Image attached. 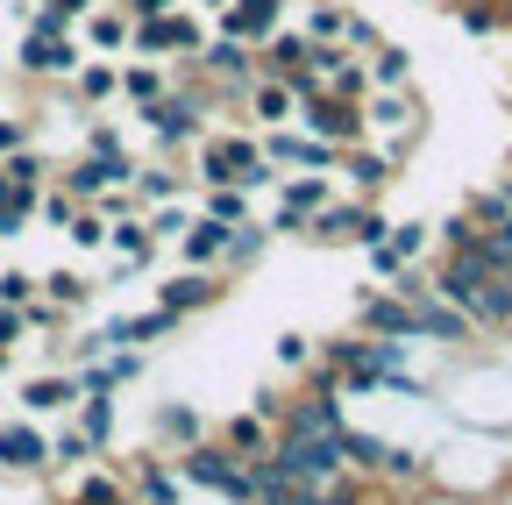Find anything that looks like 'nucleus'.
Here are the masks:
<instances>
[{
	"label": "nucleus",
	"mask_w": 512,
	"mask_h": 505,
	"mask_svg": "<svg viewBox=\"0 0 512 505\" xmlns=\"http://www.w3.org/2000/svg\"><path fill=\"white\" fill-rule=\"evenodd\" d=\"M342 22H349V8H335V0H313V15H306V43H342Z\"/></svg>",
	"instance_id": "33"
},
{
	"label": "nucleus",
	"mask_w": 512,
	"mask_h": 505,
	"mask_svg": "<svg viewBox=\"0 0 512 505\" xmlns=\"http://www.w3.org/2000/svg\"><path fill=\"white\" fill-rule=\"evenodd\" d=\"M349 328L370 335V342H392V335H413V313H406V299H392L384 285H370V292H356V306H349Z\"/></svg>",
	"instance_id": "12"
},
{
	"label": "nucleus",
	"mask_w": 512,
	"mask_h": 505,
	"mask_svg": "<svg viewBox=\"0 0 512 505\" xmlns=\"http://www.w3.org/2000/svg\"><path fill=\"white\" fill-rule=\"evenodd\" d=\"M207 221H249V193H242V185H207Z\"/></svg>",
	"instance_id": "35"
},
{
	"label": "nucleus",
	"mask_w": 512,
	"mask_h": 505,
	"mask_svg": "<svg viewBox=\"0 0 512 505\" xmlns=\"http://www.w3.org/2000/svg\"><path fill=\"white\" fill-rule=\"evenodd\" d=\"M86 157H128L121 121H93V129H86Z\"/></svg>",
	"instance_id": "42"
},
{
	"label": "nucleus",
	"mask_w": 512,
	"mask_h": 505,
	"mask_svg": "<svg viewBox=\"0 0 512 505\" xmlns=\"http://www.w3.org/2000/svg\"><path fill=\"white\" fill-rule=\"evenodd\" d=\"M221 299H228V278H221V271H185V264H178V271L157 285V306L178 313V321H192V313H207V306H221Z\"/></svg>",
	"instance_id": "11"
},
{
	"label": "nucleus",
	"mask_w": 512,
	"mask_h": 505,
	"mask_svg": "<svg viewBox=\"0 0 512 505\" xmlns=\"http://www.w3.org/2000/svg\"><path fill=\"white\" fill-rule=\"evenodd\" d=\"M114 79H121L114 57H79V72L64 79V93H72L79 107H107V100H114Z\"/></svg>",
	"instance_id": "27"
},
{
	"label": "nucleus",
	"mask_w": 512,
	"mask_h": 505,
	"mask_svg": "<svg viewBox=\"0 0 512 505\" xmlns=\"http://www.w3.org/2000/svg\"><path fill=\"white\" fill-rule=\"evenodd\" d=\"M242 114L256 121V129H292V114H299V100L278 86V79H256L249 93H242Z\"/></svg>",
	"instance_id": "26"
},
{
	"label": "nucleus",
	"mask_w": 512,
	"mask_h": 505,
	"mask_svg": "<svg viewBox=\"0 0 512 505\" xmlns=\"http://www.w3.org/2000/svg\"><path fill=\"white\" fill-rule=\"evenodd\" d=\"M292 129H306V136H320V143L349 150V143H363V114H356V100H342V93H313V100H299Z\"/></svg>",
	"instance_id": "7"
},
{
	"label": "nucleus",
	"mask_w": 512,
	"mask_h": 505,
	"mask_svg": "<svg viewBox=\"0 0 512 505\" xmlns=\"http://www.w3.org/2000/svg\"><path fill=\"white\" fill-rule=\"evenodd\" d=\"M64 235H72V249H107V214L100 207H79Z\"/></svg>",
	"instance_id": "36"
},
{
	"label": "nucleus",
	"mask_w": 512,
	"mask_h": 505,
	"mask_svg": "<svg viewBox=\"0 0 512 505\" xmlns=\"http://www.w3.org/2000/svg\"><path fill=\"white\" fill-rule=\"evenodd\" d=\"M79 29H64V36H36L29 29V43H22V57H8V65L29 79V86H64V79H72L79 72Z\"/></svg>",
	"instance_id": "6"
},
{
	"label": "nucleus",
	"mask_w": 512,
	"mask_h": 505,
	"mask_svg": "<svg viewBox=\"0 0 512 505\" xmlns=\"http://www.w3.org/2000/svg\"><path fill=\"white\" fill-rule=\"evenodd\" d=\"M200 22L185 15V0L157 22H128V57H200Z\"/></svg>",
	"instance_id": "5"
},
{
	"label": "nucleus",
	"mask_w": 512,
	"mask_h": 505,
	"mask_svg": "<svg viewBox=\"0 0 512 505\" xmlns=\"http://www.w3.org/2000/svg\"><path fill=\"white\" fill-rule=\"evenodd\" d=\"M143 228H150V242H178V235L192 228V214H185V200H178V207L164 200V207H150V221H143Z\"/></svg>",
	"instance_id": "37"
},
{
	"label": "nucleus",
	"mask_w": 512,
	"mask_h": 505,
	"mask_svg": "<svg viewBox=\"0 0 512 505\" xmlns=\"http://www.w3.org/2000/svg\"><path fill=\"white\" fill-rule=\"evenodd\" d=\"M86 456H93V441H86V434H79L72 420H64V427L50 434V463H57V470H79Z\"/></svg>",
	"instance_id": "34"
},
{
	"label": "nucleus",
	"mask_w": 512,
	"mask_h": 505,
	"mask_svg": "<svg viewBox=\"0 0 512 505\" xmlns=\"http://www.w3.org/2000/svg\"><path fill=\"white\" fill-rule=\"evenodd\" d=\"M434 406H448V413H456L463 427H477V434H505L512 427V356L505 349L498 356L470 349L456 363V377L434 385Z\"/></svg>",
	"instance_id": "1"
},
{
	"label": "nucleus",
	"mask_w": 512,
	"mask_h": 505,
	"mask_svg": "<svg viewBox=\"0 0 512 505\" xmlns=\"http://www.w3.org/2000/svg\"><path fill=\"white\" fill-rule=\"evenodd\" d=\"M29 299H36V271L8 264V271H0V306H29Z\"/></svg>",
	"instance_id": "41"
},
{
	"label": "nucleus",
	"mask_w": 512,
	"mask_h": 505,
	"mask_svg": "<svg viewBox=\"0 0 512 505\" xmlns=\"http://www.w3.org/2000/svg\"><path fill=\"white\" fill-rule=\"evenodd\" d=\"M79 29H86V36H79L86 57H121V50H128V15H121V8H100V0H93V8L79 15Z\"/></svg>",
	"instance_id": "22"
},
{
	"label": "nucleus",
	"mask_w": 512,
	"mask_h": 505,
	"mask_svg": "<svg viewBox=\"0 0 512 505\" xmlns=\"http://www.w3.org/2000/svg\"><path fill=\"white\" fill-rule=\"evenodd\" d=\"M505 449H498V434H477V427H463L456 441H441V449L427 456V477H441L456 498H477L484 484H498L505 477Z\"/></svg>",
	"instance_id": "2"
},
{
	"label": "nucleus",
	"mask_w": 512,
	"mask_h": 505,
	"mask_svg": "<svg viewBox=\"0 0 512 505\" xmlns=\"http://www.w3.org/2000/svg\"><path fill=\"white\" fill-rule=\"evenodd\" d=\"M363 79H370V93L413 86V50H406V43H392V36H377V43L363 50Z\"/></svg>",
	"instance_id": "20"
},
{
	"label": "nucleus",
	"mask_w": 512,
	"mask_h": 505,
	"mask_svg": "<svg viewBox=\"0 0 512 505\" xmlns=\"http://www.w3.org/2000/svg\"><path fill=\"white\" fill-rule=\"evenodd\" d=\"M271 356H278V370H313V335L285 328V335L271 342Z\"/></svg>",
	"instance_id": "38"
},
{
	"label": "nucleus",
	"mask_w": 512,
	"mask_h": 505,
	"mask_svg": "<svg viewBox=\"0 0 512 505\" xmlns=\"http://www.w3.org/2000/svg\"><path fill=\"white\" fill-rule=\"evenodd\" d=\"M264 257H271V228H264V221H235L228 242H221V278L235 285V278H249Z\"/></svg>",
	"instance_id": "19"
},
{
	"label": "nucleus",
	"mask_w": 512,
	"mask_h": 505,
	"mask_svg": "<svg viewBox=\"0 0 512 505\" xmlns=\"http://www.w3.org/2000/svg\"><path fill=\"white\" fill-rule=\"evenodd\" d=\"M264 157L249 136H214V143H200V185H242V171Z\"/></svg>",
	"instance_id": "18"
},
{
	"label": "nucleus",
	"mask_w": 512,
	"mask_h": 505,
	"mask_svg": "<svg viewBox=\"0 0 512 505\" xmlns=\"http://www.w3.org/2000/svg\"><path fill=\"white\" fill-rule=\"evenodd\" d=\"M114 8L128 15V22H157V15H171L178 0H114Z\"/></svg>",
	"instance_id": "47"
},
{
	"label": "nucleus",
	"mask_w": 512,
	"mask_h": 505,
	"mask_svg": "<svg viewBox=\"0 0 512 505\" xmlns=\"http://www.w3.org/2000/svg\"><path fill=\"white\" fill-rule=\"evenodd\" d=\"M434 8H448V15H456V8H470V0H434Z\"/></svg>",
	"instance_id": "50"
},
{
	"label": "nucleus",
	"mask_w": 512,
	"mask_h": 505,
	"mask_svg": "<svg viewBox=\"0 0 512 505\" xmlns=\"http://www.w3.org/2000/svg\"><path fill=\"white\" fill-rule=\"evenodd\" d=\"M164 200H178V171L157 157V164H136V171H128V207H164Z\"/></svg>",
	"instance_id": "28"
},
{
	"label": "nucleus",
	"mask_w": 512,
	"mask_h": 505,
	"mask_svg": "<svg viewBox=\"0 0 512 505\" xmlns=\"http://www.w3.org/2000/svg\"><path fill=\"white\" fill-rule=\"evenodd\" d=\"M377 235H384V207L377 200H328V207H313V221H306V242H320V249H342V242L370 249Z\"/></svg>",
	"instance_id": "3"
},
{
	"label": "nucleus",
	"mask_w": 512,
	"mask_h": 505,
	"mask_svg": "<svg viewBox=\"0 0 512 505\" xmlns=\"http://www.w3.org/2000/svg\"><path fill=\"white\" fill-rule=\"evenodd\" d=\"M456 29H463V36H498L505 15L491 8V0H470V8H456Z\"/></svg>",
	"instance_id": "39"
},
{
	"label": "nucleus",
	"mask_w": 512,
	"mask_h": 505,
	"mask_svg": "<svg viewBox=\"0 0 512 505\" xmlns=\"http://www.w3.org/2000/svg\"><path fill=\"white\" fill-rule=\"evenodd\" d=\"M221 242H228V221L192 214V228L178 235V264H185V271H221Z\"/></svg>",
	"instance_id": "23"
},
{
	"label": "nucleus",
	"mask_w": 512,
	"mask_h": 505,
	"mask_svg": "<svg viewBox=\"0 0 512 505\" xmlns=\"http://www.w3.org/2000/svg\"><path fill=\"white\" fill-rule=\"evenodd\" d=\"M50 463V434L36 420H8L0 427V477H36Z\"/></svg>",
	"instance_id": "16"
},
{
	"label": "nucleus",
	"mask_w": 512,
	"mask_h": 505,
	"mask_svg": "<svg viewBox=\"0 0 512 505\" xmlns=\"http://www.w3.org/2000/svg\"><path fill=\"white\" fill-rule=\"evenodd\" d=\"M434 235H441V249H463V242H477L484 228H477V221L456 207V214H441V221H434Z\"/></svg>",
	"instance_id": "40"
},
{
	"label": "nucleus",
	"mask_w": 512,
	"mask_h": 505,
	"mask_svg": "<svg viewBox=\"0 0 512 505\" xmlns=\"http://www.w3.org/2000/svg\"><path fill=\"white\" fill-rule=\"evenodd\" d=\"M0 377H8V349H0Z\"/></svg>",
	"instance_id": "52"
},
{
	"label": "nucleus",
	"mask_w": 512,
	"mask_h": 505,
	"mask_svg": "<svg viewBox=\"0 0 512 505\" xmlns=\"http://www.w3.org/2000/svg\"><path fill=\"white\" fill-rule=\"evenodd\" d=\"M72 427L93 441V456H107V449H114V427H121V413H114V392H79V406H72Z\"/></svg>",
	"instance_id": "24"
},
{
	"label": "nucleus",
	"mask_w": 512,
	"mask_h": 505,
	"mask_svg": "<svg viewBox=\"0 0 512 505\" xmlns=\"http://www.w3.org/2000/svg\"><path fill=\"white\" fill-rule=\"evenodd\" d=\"M335 171L349 178V200H377V193H384V185H392V178H399V164H392V157H384L377 143H349V150H335Z\"/></svg>",
	"instance_id": "15"
},
{
	"label": "nucleus",
	"mask_w": 512,
	"mask_h": 505,
	"mask_svg": "<svg viewBox=\"0 0 512 505\" xmlns=\"http://www.w3.org/2000/svg\"><path fill=\"white\" fill-rule=\"evenodd\" d=\"M0 178H8V185H29V193H43V185L57 178V164L29 143V150H15V157H0Z\"/></svg>",
	"instance_id": "32"
},
{
	"label": "nucleus",
	"mask_w": 512,
	"mask_h": 505,
	"mask_svg": "<svg viewBox=\"0 0 512 505\" xmlns=\"http://www.w3.org/2000/svg\"><path fill=\"white\" fill-rule=\"evenodd\" d=\"M427 505H470V498H456V491H441V498H427Z\"/></svg>",
	"instance_id": "49"
},
{
	"label": "nucleus",
	"mask_w": 512,
	"mask_h": 505,
	"mask_svg": "<svg viewBox=\"0 0 512 505\" xmlns=\"http://www.w3.org/2000/svg\"><path fill=\"white\" fill-rule=\"evenodd\" d=\"M171 93V72H157V65H121V79H114V107L128 100V107H150V100H164Z\"/></svg>",
	"instance_id": "30"
},
{
	"label": "nucleus",
	"mask_w": 512,
	"mask_h": 505,
	"mask_svg": "<svg viewBox=\"0 0 512 505\" xmlns=\"http://www.w3.org/2000/svg\"><path fill=\"white\" fill-rule=\"evenodd\" d=\"M249 399H256V406H249L256 420H271V427H278V413H285V392H278V385H256Z\"/></svg>",
	"instance_id": "48"
},
{
	"label": "nucleus",
	"mask_w": 512,
	"mask_h": 505,
	"mask_svg": "<svg viewBox=\"0 0 512 505\" xmlns=\"http://www.w3.org/2000/svg\"><path fill=\"white\" fill-rule=\"evenodd\" d=\"M256 150H264V164H278V171H335V143H320L306 129H271Z\"/></svg>",
	"instance_id": "13"
},
{
	"label": "nucleus",
	"mask_w": 512,
	"mask_h": 505,
	"mask_svg": "<svg viewBox=\"0 0 512 505\" xmlns=\"http://www.w3.org/2000/svg\"><path fill=\"white\" fill-rule=\"evenodd\" d=\"M143 129L157 136V150H192V143H200L207 136V114L200 107H192V93H164V100H150L143 107Z\"/></svg>",
	"instance_id": "9"
},
{
	"label": "nucleus",
	"mask_w": 512,
	"mask_h": 505,
	"mask_svg": "<svg viewBox=\"0 0 512 505\" xmlns=\"http://www.w3.org/2000/svg\"><path fill=\"white\" fill-rule=\"evenodd\" d=\"M121 498H128L121 477H86V484H79V505H121Z\"/></svg>",
	"instance_id": "43"
},
{
	"label": "nucleus",
	"mask_w": 512,
	"mask_h": 505,
	"mask_svg": "<svg viewBox=\"0 0 512 505\" xmlns=\"http://www.w3.org/2000/svg\"><path fill=\"white\" fill-rule=\"evenodd\" d=\"M107 257H114V285H121V278H143V271L157 264V242H150L143 214H121V221H107Z\"/></svg>",
	"instance_id": "14"
},
{
	"label": "nucleus",
	"mask_w": 512,
	"mask_h": 505,
	"mask_svg": "<svg viewBox=\"0 0 512 505\" xmlns=\"http://www.w3.org/2000/svg\"><path fill=\"white\" fill-rule=\"evenodd\" d=\"M221 449H228L235 463L271 456V420H256V413H228V427H221Z\"/></svg>",
	"instance_id": "29"
},
{
	"label": "nucleus",
	"mask_w": 512,
	"mask_h": 505,
	"mask_svg": "<svg viewBox=\"0 0 512 505\" xmlns=\"http://www.w3.org/2000/svg\"><path fill=\"white\" fill-rule=\"evenodd\" d=\"M221 22V36H235V43H264V36H278L285 29V0H228V8L214 15Z\"/></svg>",
	"instance_id": "17"
},
{
	"label": "nucleus",
	"mask_w": 512,
	"mask_h": 505,
	"mask_svg": "<svg viewBox=\"0 0 512 505\" xmlns=\"http://www.w3.org/2000/svg\"><path fill=\"white\" fill-rule=\"evenodd\" d=\"M335 200V178L328 171H299V178H278V214L264 221L271 228V242H299L306 235V221H313V207H328Z\"/></svg>",
	"instance_id": "4"
},
{
	"label": "nucleus",
	"mask_w": 512,
	"mask_h": 505,
	"mask_svg": "<svg viewBox=\"0 0 512 505\" xmlns=\"http://www.w3.org/2000/svg\"><path fill=\"white\" fill-rule=\"evenodd\" d=\"M72 406H79V377L72 370H50V377H29V385H22V413L29 420H43V413L72 420Z\"/></svg>",
	"instance_id": "21"
},
{
	"label": "nucleus",
	"mask_w": 512,
	"mask_h": 505,
	"mask_svg": "<svg viewBox=\"0 0 512 505\" xmlns=\"http://www.w3.org/2000/svg\"><path fill=\"white\" fill-rule=\"evenodd\" d=\"M505 100H512V93H505Z\"/></svg>",
	"instance_id": "53"
},
{
	"label": "nucleus",
	"mask_w": 512,
	"mask_h": 505,
	"mask_svg": "<svg viewBox=\"0 0 512 505\" xmlns=\"http://www.w3.org/2000/svg\"><path fill=\"white\" fill-rule=\"evenodd\" d=\"M413 313V342H434V349H448V356H470L484 335L470 328V313L463 306H448V299H420V306H406Z\"/></svg>",
	"instance_id": "8"
},
{
	"label": "nucleus",
	"mask_w": 512,
	"mask_h": 505,
	"mask_svg": "<svg viewBox=\"0 0 512 505\" xmlns=\"http://www.w3.org/2000/svg\"><path fill=\"white\" fill-rule=\"evenodd\" d=\"M107 356V335H72V349H64V363L72 370H86V363H100Z\"/></svg>",
	"instance_id": "46"
},
{
	"label": "nucleus",
	"mask_w": 512,
	"mask_h": 505,
	"mask_svg": "<svg viewBox=\"0 0 512 505\" xmlns=\"http://www.w3.org/2000/svg\"><path fill=\"white\" fill-rule=\"evenodd\" d=\"M36 299H50L57 313H79V306L93 299V278H86V271H64V264H57V271H43V278H36Z\"/></svg>",
	"instance_id": "31"
},
{
	"label": "nucleus",
	"mask_w": 512,
	"mask_h": 505,
	"mask_svg": "<svg viewBox=\"0 0 512 505\" xmlns=\"http://www.w3.org/2000/svg\"><path fill=\"white\" fill-rule=\"evenodd\" d=\"M427 242H434V221H420V214L384 221V235L370 242V271H377V278H392V271L420 264V257H427Z\"/></svg>",
	"instance_id": "10"
},
{
	"label": "nucleus",
	"mask_w": 512,
	"mask_h": 505,
	"mask_svg": "<svg viewBox=\"0 0 512 505\" xmlns=\"http://www.w3.org/2000/svg\"><path fill=\"white\" fill-rule=\"evenodd\" d=\"M8 72H15V65H8V50H0V79H8Z\"/></svg>",
	"instance_id": "51"
},
{
	"label": "nucleus",
	"mask_w": 512,
	"mask_h": 505,
	"mask_svg": "<svg viewBox=\"0 0 512 505\" xmlns=\"http://www.w3.org/2000/svg\"><path fill=\"white\" fill-rule=\"evenodd\" d=\"M29 150V114H0V157Z\"/></svg>",
	"instance_id": "45"
},
{
	"label": "nucleus",
	"mask_w": 512,
	"mask_h": 505,
	"mask_svg": "<svg viewBox=\"0 0 512 505\" xmlns=\"http://www.w3.org/2000/svg\"><path fill=\"white\" fill-rule=\"evenodd\" d=\"M150 427H157V456H171V449H192V441H207V420L192 413L185 399H164Z\"/></svg>",
	"instance_id": "25"
},
{
	"label": "nucleus",
	"mask_w": 512,
	"mask_h": 505,
	"mask_svg": "<svg viewBox=\"0 0 512 505\" xmlns=\"http://www.w3.org/2000/svg\"><path fill=\"white\" fill-rule=\"evenodd\" d=\"M370 43H377V22H370V15H356V8H349V22H342V50H356V57H363V50H370Z\"/></svg>",
	"instance_id": "44"
}]
</instances>
